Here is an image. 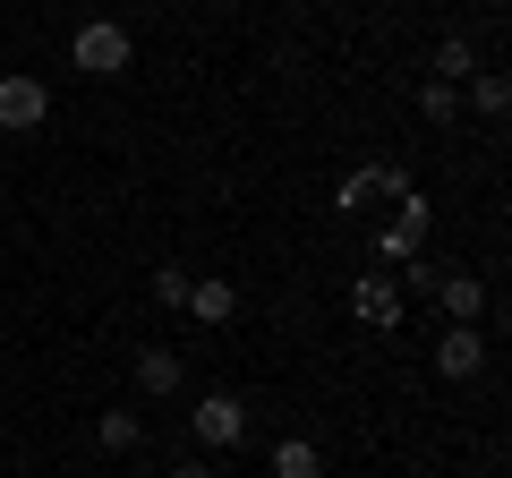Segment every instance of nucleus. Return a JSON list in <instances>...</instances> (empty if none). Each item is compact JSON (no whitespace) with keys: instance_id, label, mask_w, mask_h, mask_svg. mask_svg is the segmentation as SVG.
<instances>
[{"instance_id":"f257e3e1","label":"nucleus","mask_w":512,"mask_h":478,"mask_svg":"<svg viewBox=\"0 0 512 478\" xmlns=\"http://www.w3.org/2000/svg\"><path fill=\"white\" fill-rule=\"evenodd\" d=\"M427 231H436V205H427L419 188H402V197H393V214L376 222V257L402 274L410 257H427Z\"/></svg>"},{"instance_id":"f03ea898","label":"nucleus","mask_w":512,"mask_h":478,"mask_svg":"<svg viewBox=\"0 0 512 478\" xmlns=\"http://www.w3.org/2000/svg\"><path fill=\"white\" fill-rule=\"evenodd\" d=\"M128 60H137V43H128L120 18H86L69 35V69H86V77H120Z\"/></svg>"},{"instance_id":"7ed1b4c3","label":"nucleus","mask_w":512,"mask_h":478,"mask_svg":"<svg viewBox=\"0 0 512 478\" xmlns=\"http://www.w3.org/2000/svg\"><path fill=\"white\" fill-rule=\"evenodd\" d=\"M402 188H410V171H402V163H359V171H350L342 188H333V205H342L350 222H376L384 205L402 197Z\"/></svg>"},{"instance_id":"20e7f679","label":"nucleus","mask_w":512,"mask_h":478,"mask_svg":"<svg viewBox=\"0 0 512 478\" xmlns=\"http://www.w3.org/2000/svg\"><path fill=\"white\" fill-rule=\"evenodd\" d=\"M188 436L214 444V453L248 444V402H239V393H197V402H188Z\"/></svg>"},{"instance_id":"39448f33","label":"nucleus","mask_w":512,"mask_h":478,"mask_svg":"<svg viewBox=\"0 0 512 478\" xmlns=\"http://www.w3.org/2000/svg\"><path fill=\"white\" fill-rule=\"evenodd\" d=\"M43 120H52V86L26 77V69H9V77H0V129H9V137H35Z\"/></svg>"},{"instance_id":"423d86ee","label":"nucleus","mask_w":512,"mask_h":478,"mask_svg":"<svg viewBox=\"0 0 512 478\" xmlns=\"http://www.w3.org/2000/svg\"><path fill=\"white\" fill-rule=\"evenodd\" d=\"M402 308H410V299H402L393 274H359V282H350V316H359L367 333H402Z\"/></svg>"},{"instance_id":"0eeeda50","label":"nucleus","mask_w":512,"mask_h":478,"mask_svg":"<svg viewBox=\"0 0 512 478\" xmlns=\"http://www.w3.org/2000/svg\"><path fill=\"white\" fill-rule=\"evenodd\" d=\"M180 385H188V368H180V350H171V342L137 350V393H146V402H171Z\"/></svg>"},{"instance_id":"6e6552de","label":"nucleus","mask_w":512,"mask_h":478,"mask_svg":"<svg viewBox=\"0 0 512 478\" xmlns=\"http://www.w3.org/2000/svg\"><path fill=\"white\" fill-rule=\"evenodd\" d=\"M478 368H487V333H478V325H453V333L436 342V376H453V385H470Z\"/></svg>"},{"instance_id":"1a4fd4ad","label":"nucleus","mask_w":512,"mask_h":478,"mask_svg":"<svg viewBox=\"0 0 512 478\" xmlns=\"http://www.w3.org/2000/svg\"><path fill=\"white\" fill-rule=\"evenodd\" d=\"M180 316H197V325H231L239 316V291L222 274H188V299H180Z\"/></svg>"},{"instance_id":"9d476101","label":"nucleus","mask_w":512,"mask_h":478,"mask_svg":"<svg viewBox=\"0 0 512 478\" xmlns=\"http://www.w3.org/2000/svg\"><path fill=\"white\" fill-rule=\"evenodd\" d=\"M436 299H444V316H453V325H478V316H487V282H478V274H453V265H444Z\"/></svg>"},{"instance_id":"9b49d317","label":"nucleus","mask_w":512,"mask_h":478,"mask_svg":"<svg viewBox=\"0 0 512 478\" xmlns=\"http://www.w3.org/2000/svg\"><path fill=\"white\" fill-rule=\"evenodd\" d=\"M265 470H274V478H325V453H316L308 436H282V444H274V461H265Z\"/></svg>"},{"instance_id":"f8f14e48","label":"nucleus","mask_w":512,"mask_h":478,"mask_svg":"<svg viewBox=\"0 0 512 478\" xmlns=\"http://www.w3.org/2000/svg\"><path fill=\"white\" fill-rule=\"evenodd\" d=\"M94 444H103V453H137V444H146V419H137V410H103V419H94Z\"/></svg>"},{"instance_id":"ddd939ff","label":"nucleus","mask_w":512,"mask_h":478,"mask_svg":"<svg viewBox=\"0 0 512 478\" xmlns=\"http://www.w3.org/2000/svg\"><path fill=\"white\" fill-rule=\"evenodd\" d=\"M419 120H427V129H453V120H461V86L427 77V94H419Z\"/></svg>"},{"instance_id":"4468645a","label":"nucleus","mask_w":512,"mask_h":478,"mask_svg":"<svg viewBox=\"0 0 512 478\" xmlns=\"http://www.w3.org/2000/svg\"><path fill=\"white\" fill-rule=\"evenodd\" d=\"M470 69H478V52H470L461 35H453V43H436V77H444V86H461Z\"/></svg>"},{"instance_id":"2eb2a0df","label":"nucleus","mask_w":512,"mask_h":478,"mask_svg":"<svg viewBox=\"0 0 512 478\" xmlns=\"http://www.w3.org/2000/svg\"><path fill=\"white\" fill-rule=\"evenodd\" d=\"M470 103L487 111V120H504V103H512V86H504V77H470Z\"/></svg>"},{"instance_id":"dca6fc26","label":"nucleus","mask_w":512,"mask_h":478,"mask_svg":"<svg viewBox=\"0 0 512 478\" xmlns=\"http://www.w3.org/2000/svg\"><path fill=\"white\" fill-rule=\"evenodd\" d=\"M154 299L180 308V299H188V265H154Z\"/></svg>"},{"instance_id":"f3484780","label":"nucleus","mask_w":512,"mask_h":478,"mask_svg":"<svg viewBox=\"0 0 512 478\" xmlns=\"http://www.w3.org/2000/svg\"><path fill=\"white\" fill-rule=\"evenodd\" d=\"M393 282H410V291H427V299H436V282H444V265H427V257H410V265H402V274H393Z\"/></svg>"},{"instance_id":"a211bd4d","label":"nucleus","mask_w":512,"mask_h":478,"mask_svg":"<svg viewBox=\"0 0 512 478\" xmlns=\"http://www.w3.org/2000/svg\"><path fill=\"white\" fill-rule=\"evenodd\" d=\"M171 478H214V470H205V461H171Z\"/></svg>"}]
</instances>
